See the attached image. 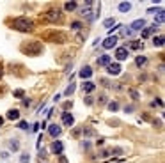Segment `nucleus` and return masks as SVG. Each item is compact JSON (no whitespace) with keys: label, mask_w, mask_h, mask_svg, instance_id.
Instances as JSON below:
<instances>
[{"label":"nucleus","mask_w":165,"mask_h":163,"mask_svg":"<svg viewBox=\"0 0 165 163\" xmlns=\"http://www.w3.org/2000/svg\"><path fill=\"white\" fill-rule=\"evenodd\" d=\"M130 9H131V4H130V2H121V4H119V11H121V13H128Z\"/></svg>","instance_id":"nucleus-17"},{"label":"nucleus","mask_w":165,"mask_h":163,"mask_svg":"<svg viewBox=\"0 0 165 163\" xmlns=\"http://www.w3.org/2000/svg\"><path fill=\"white\" fill-rule=\"evenodd\" d=\"M163 21H165V13H163V11H160V13L156 14V18H154V25H156V23H158V25H161Z\"/></svg>","instance_id":"nucleus-15"},{"label":"nucleus","mask_w":165,"mask_h":163,"mask_svg":"<svg viewBox=\"0 0 165 163\" xmlns=\"http://www.w3.org/2000/svg\"><path fill=\"white\" fill-rule=\"evenodd\" d=\"M41 20H44V21H57V20H60V13H59V9H50V11H46V13L41 14Z\"/></svg>","instance_id":"nucleus-4"},{"label":"nucleus","mask_w":165,"mask_h":163,"mask_svg":"<svg viewBox=\"0 0 165 163\" xmlns=\"http://www.w3.org/2000/svg\"><path fill=\"white\" fill-rule=\"evenodd\" d=\"M18 128H21V129H29V124H27L25 121H21V122L18 124Z\"/></svg>","instance_id":"nucleus-32"},{"label":"nucleus","mask_w":165,"mask_h":163,"mask_svg":"<svg viewBox=\"0 0 165 163\" xmlns=\"http://www.w3.org/2000/svg\"><path fill=\"white\" fill-rule=\"evenodd\" d=\"M130 27H131V29H130L131 32H133V30H142V29L146 27V20H135Z\"/></svg>","instance_id":"nucleus-7"},{"label":"nucleus","mask_w":165,"mask_h":163,"mask_svg":"<svg viewBox=\"0 0 165 163\" xmlns=\"http://www.w3.org/2000/svg\"><path fill=\"white\" fill-rule=\"evenodd\" d=\"M115 44H117V37H115V36H108V37L103 41V48H105V50H110V48H114Z\"/></svg>","instance_id":"nucleus-5"},{"label":"nucleus","mask_w":165,"mask_h":163,"mask_svg":"<svg viewBox=\"0 0 165 163\" xmlns=\"http://www.w3.org/2000/svg\"><path fill=\"white\" fill-rule=\"evenodd\" d=\"M4 124V117H0V126H2Z\"/></svg>","instance_id":"nucleus-41"},{"label":"nucleus","mask_w":165,"mask_h":163,"mask_svg":"<svg viewBox=\"0 0 165 163\" xmlns=\"http://www.w3.org/2000/svg\"><path fill=\"white\" fill-rule=\"evenodd\" d=\"M153 44H154V46H163V36H156V37L153 39Z\"/></svg>","instance_id":"nucleus-23"},{"label":"nucleus","mask_w":165,"mask_h":163,"mask_svg":"<svg viewBox=\"0 0 165 163\" xmlns=\"http://www.w3.org/2000/svg\"><path fill=\"white\" fill-rule=\"evenodd\" d=\"M59 163H67V160H66L64 156H60V160H59Z\"/></svg>","instance_id":"nucleus-39"},{"label":"nucleus","mask_w":165,"mask_h":163,"mask_svg":"<svg viewBox=\"0 0 165 163\" xmlns=\"http://www.w3.org/2000/svg\"><path fill=\"white\" fill-rule=\"evenodd\" d=\"M115 59H117V60L128 59V48H117V50H115Z\"/></svg>","instance_id":"nucleus-8"},{"label":"nucleus","mask_w":165,"mask_h":163,"mask_svg":"<svg viewBox=\"0 0 165 163\" xmlns=\"http://www.w3.org/2000/svg\"><path fill=\"white\" fill-rule=\"evenodd\" d=\"M43 37L46 39V41H52V43H66L67 41V36L64 34V32H57V30H48V32H44L43 34Z\"/></svg>","instance_id":"nucleus-3"},{"label":"nucleus","mask_w":165,"mask_h":163,"mask_svg":"<svg viewBox=\"0 0 165 163\" xmlns=\"http://www.w3.org/2000/svg\"><path fill=\"white\" fill-rule=\"evenodd\" d=\"M142 46H144L142 43H131V44H130V48H133V50H138V48H142Z\"/></svg>","instance_id":"nucleus-30"},{"label":"nucleus","mask_w":165,"mask_h":163,"mask_svg":"<svg viewBox=\"0 0 165 163\" xmlns=\"http://www.w3.org/2000/svg\"><path fill=\"white\" fill-rule=\"evenodd\" d=\"M75 89H77V87H75V83H71V85H69V87L66 89V92H64V94H66V96H71L73 92H75Z\"/></svg>","instance_id":"nucleus-26"},{"label":"nucleus","mask_w":165,"mask_h":163,"mask_svg":"<svg viewBox=\"0 0 165 163\" xmlns=\"http://www.w3.org/2000/svg\"><path fill=\"white\" fill-rule=\"evenodd\" d=\"M14 96H16V98H23V96H25V90H21V89L14 90Z\"/></svg>","instance_id":"nucleus-31"},{"label":"nucleus","mask_w":165,"mask_h":163,"mask_svg":"<svg viewBox=\"0 0 165 163\" xmlns=\"http://www.w3.org/2000/svg\"><path fill=\"white\" fill-rule=\"evenodd\" d=\"M112 25H115V20H114V18H108V20H105V21H103V27H107L108 30L112 29Z\"/></svg>","instance_id":"nucleus-20"},{"label":"nucleus","mask_w":165,"mask_h":163,"mask_svg":"<svg viewBox=\"0 0 165 163\" xmlns=\"http://www.w3.org/2000/svg\"><path fill=\"white\" fill-rule=\"evenodd\" d=\"M112 154H114V156H121V154H123V149H121V147H115V149H112Z\"/></svg>","instance_id":"nucleus-29"},{"label":"nucleus","mask_w":165,"mask_h":163,"mask_svg":"<svg viewBox=\"0 0 165 163\" xmlns=\"http://www.w3.org/2000/svg\"><path fill=\"white\" fill-rule=\"evenodd\" d=\"M121 66L119 64H108L107 66V71H108V75H114V76H117V75H119L121 73Z\"/></svg>","instance_id":"nucleus-6"},{"label":"nucleus","mask_w":165,"mask_h":163,"mask_svg":"<svg viewBox=\"0 0 165 163\" xmlns=\"http://www.w3.org/2000/svg\"><path fill=\"white\" fill-rule=\"evenodd\" d=\"M64 9L66 11H75L77 9V2H66L64 4Z\"/></svg>","instance_id":"nucleus-21"},{"label":"nucleus","mask_w":165,"mask_h":163,"mask_svg":"<svg viewBox=\"0 0 165 163\" xmlns=\"http://www.w3.org/2000/svg\"><path fill=\"white\" fill-rule=\"evenodd\" d=\"M84 101H85V103H87V105H92V98H89V96H87V98H85V99H84Z\"/></svg>","instance_id":"nucleus-35"},{"label":"nucleus","mask_w":165,"mask_h":163,"mask_svg":"<svg viewBox=\"0 0 165 163\" xmlns=\"http://www.w3.org/2000/svg\"><path fill=\"white\" fill-rule=\"evenodd\" d=\"M62 122H64L66 126L71 128V126H73V122H75V117H73L71 113H64V115H62Z\"/></svg>","instance_id":"nucleus-10"},{"label":"nucleus","mask_w":165,"mask_h":163,"mask_svg":"<svg viewBox=\"0 0 165 163\" xmlns=\"http://www.w3.org/2000/svg\"><path fill=\"white\" fill-rule=\"evenodd\" d=\"M9 147H11L13 151H18V149H20V142H18V140H11V142H9Z\"/></svg>","instance_id":"nucleus-25"},{"label":"nucleus","mask_w":165,"mask_h":163,"mask_svg":"<svg viewBox=\"0 0 165 163\" xmlns=\"http://www.w3.org/2000/svg\"><path fill=\"white\" fill-rule=\"evenodd\" d=\"M91 75H92V69L89 66H84L80 71V78H91Z\"/></svg>","instance_id":"nucleus-12"},{"label":"nucleus","mask_w":165,"mask_h":163,"mask_svg":"<svg viewBox=\"0 0 165 163\" xmlns=\"http://www.w3.org/2000/svg\"><path fill=\"white\" fill-rule=\"evenodd\" d=\"M29 161H30V156H29V154H21L20 163H29Z\"/></svg>","instance_id":"nucleus-28"},{"label":"nucleus","mask_w":165,"mask_h":163,"mask_svg":"<svg viewBox=\"0 0 165 163\" xmlns=\"http://www.w3.org/2000/svg\"><path fill=\"white\" fill-rule=\"evenodd\" d=\"M30 105V99H23V106H29Z\"/></svg>","instance_id":"nucleus-38"},{"label":"nucleus","mask_w":165,"mask_h":163,"mask_svg":"<svg viewBox=\"0 0 165 163\" xmlns=\"http://www.w3.org/2000/svg\"><path fill=\"white\" fill-rule=\"evenodd\" d=\"M101 83H103V85H105V87H108V85H110V83H108V80H107V78H103V80H101Z\"/></svg>","instance_id":"nucleus-36"},{"label":"nucleus","mask_w":165,"mask_h":163,"mask_svg":"<svg viewBox=\"0 0 165 163\" xmlns=\"http://www.w3.org/2000/svg\"><path fill=\"white\" fill-rule=\"evenodd\" d=\"M108 110L110 112H117V110H119V103H117V101H110L108 103Z\"/></svg>","instance_id":"nucleus-22"},{"label":"nucleus","mask_w":165,"mask_h":163,"mask_svg":"<svg viewBox=\"0 0 165 163\" xmlns=\"http://www.w3.org/2000/svg\"><path fill=\"white\" fill-rule=\"evenodd\" d=\"M11 25L14 30H20V32H30L34 29V21L25 18V16H20V18H14L11 20Z\"/></svg>","instance_id":"nucleus-1"},{"label":"nucleus","mask_w":165,"mask_h":163,"mask_svg":"<svg viewBox=\"0 0 165 163\" xmlns=\"http://www.w3.org/2000/svg\"><path fill=\"white\" fill-rule=\"evenodd\" d=\"M21 52L27 53V55H32V57L41 55L43 44H41L39 41H29V43H25V44H21Z\"/></svg>","instance_id":"nucleus-2"},{"label":"nucleus","mask_w":165,"mask_h":163,"mask_svg":"<svg viewBox=\"0 0 165 163\" xmlns=\"http://www.w3.org/2000/svg\"><path fill=\"white\" fill-rule=\"evenodd\" d=\"M48 133L55 138V136H59L60 135V126H57V124H50L48 126Z\"/></svg>","instance_id":"nucleus-11"},{"label":"nucleus","mask_w":165,"mask_h":163,"mask_svg":"<svg viewBox=\"0 0 165 163\" xmlns=\"http://www.w3.org/2000/svg\"><path fill=\"white\" fill-rule=\"evenodd\" d=\"M153 32H156V25H153V27H149V29H144V32H142V37L146 39V37H149Z\"/></svg>","instance_id":"nucleus-18"},{"label":"nucleus","mask_w":165,"mask_h":163,"mask_svg":"<svg viewBox=\"0 0 165 163\" xmlns=\"http://www.w3.org/2000/svg\"><path fill=\"white\" fill-rule=\"evenodd\" d=\"M124 112H128V113H130V112H133V106H131V105H130V106H126V108H124Z\"/></svg>","instance_id":"nucleus-37"},{"label":"nucleus","mask_w":165,"mask_h":163,"mask_svg":"<svg viewBox=\"0 0 165 163\" xmlns=\"http://www.w3.org/2000/svg\"><path fill=\"white\" fill-rule=\"evenodd\" d=\"M84 135H85V136H91V135H94V131H92V129H85V128H84Z\"/></svg>","instance_id":"nucleus-33"},{"label":"nucleus","mask_w":165,"mask_h":163,"mask_svg":"<svg viewBox=\"0 0 165 163\" xmlns=\"http://www.w3.org/2000/svg\"><path fill=\"white\" fill-rule=\"evenodd\" d=\"M94 87H96V85H94L92 82H85V83L82 85V90H84V92H87V94H89V92H92V90H94Z\"/></svg>","instance_id":"nucleus-14"},{"label":"nucleus","mask_w":165,"mask_h":163,"mask_svg":"<svg viewBox=\"0 0 165 163\" xmlns=\"http://www.w3.org/2000/svg\"><path fill=\"white\" fill-rule=\"evenodd\" d=\"M62 149H64V146H62V142H60V140H55V142L52 144V151H53L57 156H60V154H62Z\"/></svg>","instance_id":"nucleus-9"},{"label":"nucleus","mask_w":165,"mask_h":163,"mask_svg":"<svg viewBox=\"0 0 165 163\" xmlns=\"http://www.w3.org/2000/svg\"><path fill=\"white\" fill-rule=\"evenodd\" d=\"M18 117H20V112H18V110H9V112H7V119L16 121Z\"/></svg>","instance_id":"nucleus-16"},{"label":"nucleus","mask_w":165,"mask_h":163,"mask_svg":"<svg viewBox=\"0 0 165 163\" xmlns=\"http://www.w3.org/2000/svg\"><path fill=\"white\" fill-rule=\"evenodd\" d=\"M146 62H147V59H146V57H142V55H138V57L135 59V64H137L138 67H142V66H144Z\"/></svg>","instance_id":"nucleus-19"},{"label":"nucleus","mask_w":165,"mask_h":163,"mask_svg":"<svg viewBox=\"0 0 165 163\" xmlns=\"http://www.w3.org/2000/svg\"><path fill=\"white\" fill-rule=\"evenodd\" d=\"M82 27H84V25H82L80 21H73V23H71V30H82Z\"/></svg>","instance_id":"nucleus-24"},{"label":"nucleus","mask_w":165,"mask_h":163,"mask_svg":"<svg viewBox=\"0 0 165 163\" xmlns=\"http://www.w3.org/2000/svg\"><path fill=\"white\" fill-rule=\"evenodd\" d=\"M128 92H130V96H131V98H133V99H135V101H137V99H138V98H140V96H138V92H137V90H135V89H130V90H128Z\"/></svg>","instance_id":"nucleus-27"},{"label":"nucleus","mask_w":165,"mask_h":163,"mask_svg":"<svg viewBox=\"0 0 165 163\" xmlns=\"http://www.w3.org/2000/svg\"><path fill=\"white\" fill-rule=\"evenodd\" d=\"M110 64V55H101L98 57V66H108Z\"/></svg>","instance_id":"nucleus-13"},{"label":"nucleus","mask_w":165,"mask_h":163,"mask_svg":"<svg viewBox=\"0 0 165 163\" xmlns=\"http://www.w3.org/2000/svg\"><path fill=\"white\" fill-rule=\"evenodd\" d=\"M2 75H4V67L0 66V78H2Z\"/></svg>","instance_id":"nucleus-40"},{"label":"nucleus","mask_w":165,"mask_h":163,"mask_svg":"<svg viewBox=\"0 0 165 163\" xmlns=\"http://www.w3.org/2000/svg\"><path fill=\"white\" fill-rule=\"evenodd\" d=\"M98 101H100L101 105H103V103H107V96H100V99H98Z\"/></svg>","instance_id":"nucleus-34"}]
</instances>
